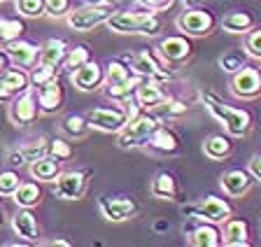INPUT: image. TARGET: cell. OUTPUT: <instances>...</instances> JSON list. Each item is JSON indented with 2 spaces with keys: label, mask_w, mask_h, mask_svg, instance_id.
I'll use <instances>...</instances> for the list:
<instances>
[{
  "label": "cell",
  "mask_w": 261,
  "mask_h": 247,
  "mask_svg": "<svg viewBox=\"0 0 261 247\" xmlns=\"http://www.w3.org/2000/svg\"><path fill=\"white\" fill-rule=\"evenodd\" d=\"M201 98H203L205 110L210 112V115L215 117L219 124H222L224 131H226L231 138H245L247 133H250L252 115L247 110H243V107H233V105L224 103V100L219 98L217 94H212V91L203 94Z\"/></svg>",
  "instance_id": "cell-1"
},
{
  "label": "cell",
  "mask_w": 261,
  "mask_h": 247,
  "mask_svg": "<svg viewBox=\"0 0 261 247\" xmlns=\"http://www.w3.org/2000/svg\"><path fill=\"white\" fill-rule=\"evenodd\" d=\"M140 82L142 77L130 70L124 59H112L105 68V98L124 105L128 98H133Z\"/></svg>",
  "instance_id": "cell-2"
},
{
  "label": "cell",
  "mask_w": 261,
  "mask_h": 247,
  "mask_svg": "<svg viewBox=\"0 0 261 247\" xmlns=\"http://www.w3.org/2000/svg\"><path fill=\"white\" fill-rule=\"evenodd\" d=\"M105 26L112 33H119V35H156L163 28V23L156 12H149V10L130 12L128 10V12H114Z\"/></svg>",
  "instance_id": "cell-3"
},
{
  "label": "cell",
  "mask_w": 261,
  "mask_h": 247,
  "mask_svg": "<svg viewBox=\"0 0 261 247\" xmlns=\"http://www.w3.org/2000/svg\"><path fill=\"white\" fill-rule=\"evenodd\" d=\"M161 124L163 121L156 115H152V112H138L117 133V145L121 149H145V145L149 143V138L154 135V131Z\"/></svg>",
  "instance_id": "cell-4"
},
{
  "label": "cell",
  "mask_w": 261,
  "mask_h": 247,
  "mask_svg": "<svg viewBox=\"0 0 261 247\" xmlns=\"http://www.w3.org/2000/svg\"><path fill=\"white\" fill-rule=\"evenodd\" d=\"M124 61H126V66L136 72V75H140L142 79L168 82V79H173L175 77L173 68H166L149 49H140V51H136V54H126Z\"/></svg>",
  "instance_id": "cell-5"
},
{
  "label": "cell",
  "mask_w": 261,
  "mask_h": 247,
  "mask_svg": "<svg viewBox=\"0 0 261 247\" xmlns=\"http://www.w3.org/2000/svg\"><path fill=\"white\" fill-rule=\"evenodd\" d=\"M175 26L182 35L187 38H207L217 26V19L210 10H201V7H187L177 19Z\"/></svg>",
  "instance_id": "cell-6"
},
{
  "label": "cell",
  "mask_w": 261,
  "mask_h": 247,
  "mask_svg": "<svg viewBox=\"0 0 261 247\" xmlns=\"http://www.w3.org/2000/svg\"><path fill=\"white\" fill-rule=\"evenodd\" d=\"M187 214H191L198 222H210V224H224V222L233 214V203L231 198H219V196H205L203 201H198L196 205L185 208Z\"/></svg>",
  "instance_id": "cell-7"
},
{
  "label": "cell",
  "mask_w": 261,
  "mask_h": 247,
  "mask_svg": "<svg viewBox=\"0 0 261 247\" xmlns=\"http://www.w3.org/2000/svg\"><path fill=\"white\" fill-rule=\"evenodd\" d=\"M112 14H114L112 7L87 5V3H84L82 7H75V10H70L65 14V23H68L72 31H77V33H89L93 28L108 23V19L112 17Z\"/></svg>",
  "instance_id": "cell-8"
},
{
  "label": "cell",
  "mask_w": 261,
  "mask_h": 247,
  "mask_svg": "<svg viewBox=\"0 0 261 247\" xmlns=\"http://www.w3.org/2000/svg\"><path fill=\"white\" fill-rule=\"evenodd\" d=\"M87 121L91 131L114 133L117 135L128 121V110H126V105L119 103H114L112 107H91L87 112Z\"/></svg>",
  "instance_id": "cell-9"
},
{
  "label": "cell",
  "mask_w": 261,
  "mask_h": 247,
  "mask_svg": "<svg viewBox=\"0 0 261 247\" xmlns=\"http://www.w3.org/2000/svg\"><path fill=\"white\" fill-rule=\"evenodd\" d=\"M156 54L163 66L175 70V68L185 66L194 56V44H191V38H187V35H168V38H163L159 42Z\"/></svg>",
  "instance_id": "cell-10"
},
{
  "label": "cell",
  "mask_w": 261,
  "mask_h": 247,
  "mask_svg": "<svg viewBox=\"0 0 261 247\" xmlns=\"http://www.w3.org/2000/svg\"><path fill=\"white\" fill-rule=\"evenodd\" d=\"M91 171H61L54 180V196L61 201H82L89 189Z\"/></svg>",
  "instance_id": "cell-11"
},
{
  "label": "cell",
  "mask_w": 261,
  "mask_h": 247,
  "mask_svg": "<svg viewBox=\"0 0 261 247\" xmlns=\"http://www.w3.org/2000/svg\"><path fill=\"white\" fill-rule=\"evenodd\" d=\"M40 115V105H38V91L35 87H28L26 91H21L19 96L10 100V107H7V117L14 126H28L38 119Z\"/></svg>",
  "instance_id": "cell-12"
},
{
  "label": "cell",
  "mask_w": 261,
  "mask_h": 247,
  "mask_svg": "<svg viewBox=\"0 0 261 247\" xmlns=\"http://www.w3.org/2000/svg\"><path fill=\"white\" fill-rule=\"evenodd\" d=\"M98 210H100L105 222L124 224L140 212V205L136 203V198L128 196H100L98 198Z\"/></svg>",
  "instance_id": "cell-13"
},
{
  "label": "cell",
  "mask_w": 261,
  "mask_h": 247,
  "mask_svg": "<svg viewBox=\"0 0 261 247\" xmlns=\"http://www.w3.org/2000/svg\"><path fill=\"white\" fill-rule=\"evenodd\" d=\"M231 94L236 98L252 100L256 96H261V68H250L245 66L243 70L231 75Z\"/></svg>",
  "instance_id": "cell-14"
},
{
  "label": "cell",
  "mask_w": 261,
  "mask_h": 247,
  "mask_svg": "<svg viewBox=\"0 0 261 247\" xmlns=\"http://www.w3.org/2000/svg\"><path fill=\"white\" fill-rule=\"evenodd\" d=\"M68 75H70L72 87L80 89V91H84V94L100 89L103 82H105V68L93 59H89L87 63H82L80 68H75V70L68 72Z\"/></svg>",
  "instance_id": "cell-15"
},
{
  "label": "cell",
  "mask_w": 261,
  "mask_h": 247,
  "mask_svg": "<svg viewBox=\"0 0 261 247\" xmlns=\"http://www.w3.org/2000/svg\"><path fill=\"white\" fill-rule=\"evenodd\" d=\"M3 51L7 54L12 66L23 68V70H31L40 59V47H35L33 42L21 38H14L10 42H3Z\"/></svg>",
  "instance_id": "cell-16"
},
{
  "label": "cell",
  "mask_w": 261,
  "mask_h": 247,
  "mask_svg": "<svg viewBox=\"0 0 261 247\" xmlns=\"http://www.w3.org/2000/svg\"><path fill=\"white\" fill-rule=\"evenodd\" d=\"M31 87V75L23 68H7L0 72V103H10L14 96Z\"/></svg>",
  "instance_id": "cell-17"
},
{
  "label": "cell",
  "mask_w": 261,
  "mask_h": 247,
  "mask_svg": "<svg viewBox=\"0 0 261 247\" xmlns=\"http://www.w3.org/2000/svg\"><path fill=\"white\" fill-rule=\"evenodd\" d=\"M38 91V105H40V115H56L63 110L65 105V91L61 87V77L49 79L47 84L35 89Z\"/></svg>",
  "instance_id": "cell-18"
},
{
  "label": "cell",
  "mask_w": 261,
  "mask_h": 247,
  "mask_svg": "<svg viewBox=\"0 0 261 247\" xmlns=\"http://www.w3.org/2000/svg\"><path fill=\"white\" fill-rule=\"evenodd\" d=\"M10 224L21 242H26V245H38L40 242V224L35 219V214L31 212V208H19L10 217Z\"/></svg>",
  "instance_id": "cell-19"
},
{
  "label": "cell",
  "mask_w": 261,
  "mask_h": 247,
  "mask_svg": "<svg viewBox=\"0 0 261 247\" xmlns=\"http://www.w3.org/2000/svg\"><path fill=\"white\" fill-rule=\"evenodd\" d=\"M219 187L228 198H243L245 194H250L254 187V177L250 175L247 168H231L219 177Z\"/></svg>",
  "instance_id": "cell-20"
},
{
  "label": "cell",
  "mask_w": 261,
  "mask_h": 247,
  "mask_svg": "<svg viewBox=\"0 0 261 247\" xmlns=\"http://www.w3.org/2000/svg\"><path fill=\"white\" fill-rule=\"evenodd\" d=\"M166 82H156V79H142L140 84H138L136 94H133V103H136V107L140 112H149L154 107V105H159L166 96H168V91H166Z\"/></svg>",
  "instance_id": "cell-21"
},
{
  "label": "cell",
  "mask_w": 261,
  "mask_h": 247,
  "mask_svg": "<svg viewBox=\"0 0 261 247\" xmlns=\"http://www.w3.org/2000/svg\"><path fill=\"white\" fill-rule=\"evenodd\" d=\"M145 149L147 152L159 154V156H177L179 154V138L173 128L161 124V126L154 131V135L149 138V143L145 145Z\"/></svg>",
  "instance_id": "cell-22"
},
{
  "label": "cell",
  "mask_w": 261,
  "mask_h": 247,
  "mask_svg": "<svg viewBox=\"0 0 261 247\" xmlns=\"http://www.w3.org/2000/svg\"><path fill=\"white\" fill-rule=\"evenodd\" d=\"M222 245L224 247H247L250 245V224L240 217H228L222 224Z\"/></svg>",
  "instance_id": "cell-23"
},
{
  "label": "cell",
  "mask_w": 261,
  "mask_h": 247,
  "mask_svg": "<svg viewBox=\"0 0 261 247\" xmlns=\"http://www.w3.org/2000/svg\"><path fill=\"white\" fill-rule=\"evenodd\" d=\"M44 154H49V140L47 138H38L35 143H28V145H23V147L7 154V163H10L12 168H21V166H28L31 161L40 159Z\"/></svg>",
  "instance_id": "cell-24"
},
{
  "label": "cell",
  "mask_w": 261,
  "mask_h": 247,
  "mask_svg": "<svg viewBox=\"0 0 261 247\" xmlns=\"http://www.w3.org/2000/svg\"><path fill=\"white\" fill-rule=\"evenodd\" d=\"M61 171H63V161L51 156V154H44V156L28 163V175L38 182H54Z\"/></svg>",
  "instance_id": "cell-25"
},
{
  "label": "cell",
  "mask_w": 261,
  "mask_h": 247,
  "mask_svg": "<svg viewBox=\"0 0 261 247\" xmlns=\"http://www.w3.org/2000/svg\"><path fill=\"white\" fill-rule=\"evenodd\" d=\"M219 26H222L226 33L245 35V33H250L252 28H256V17L247 10H233V12H228V14H224Z\"/></svg>",
  "instance_id": "cell-26"
},
{
  "label": "cell",
  "mask_w": 261,
  "mask_h": 247,
  "mask_svg": "<svg viewBox=\"0 0 261 247\" xmlns=\"http://www.w3.org/2000/svg\"><path fill=\"white\" fill-rule=\"evenodd\" d=\"M233 152V140L228 133H215V135H207L205 143H203V154H205L210 161H224L231 156Z\"/></svg>",
  "instance_id": "cell-27"
},
{
  "label": "cell",
  "mask_w": 261,
  "mask_h": 247,
  "mask_svg": "<svg viewBox=\"0 0 261 247\" xmlns=\"http://www.w3.org/2000/svg\"><path fill=\"white\" fill-rule=\"evenodd\" d=\"M149 194L159 201H177V194H179V187H177V180H175L173 173L163 171V173H156L154 180L149 182Z\"/></svg>",
  "instance_id": "cell-28"
},
{
  "label": "cell",
  "mask_w": 261,
  "mask_h": 247,
  "mask_svg": "<svg viewBox=\"0 0 261 247\" xmlns=\"http://www.w3.org/2000/svg\"><path fill=\"white\" fill-rule=\"evenodd\" d=\"M189 242L194 247H219L222 245V231L217 229V224L201 222V224L191 231Z\"/></svg>",
  "instance_id": "cell-29"
},
{
  "label": "cell",
  "mask_w": 261,
  "mask_h": 247,
  "mask_svg": "<svg viewBox=\"0 0 261 247\" xmlns=\"http://www.w3.org/2000/svg\"><path fill=\"white\" fill-rule=\"evenodd\" d=\"M65 54H68V44H65V40L51 38L40 47L38 63H44V66H51V68H59L61 70V63H63Z\"/></svg>",
  "instance_id": "cell-30"
},
{
  "label": "cell",
  "mask_w": 261,
  "mask_h": 247,
  "mask_svg": "<svg viewBox=\"0 0 261 247\" xmlns=\"http://www.w3.org/2000/svg\"><path fill=\"white\" fill-rule=\"evenodd\" d=\"M149 112H152V115H156L161 121H166V119H179V117H185L187 112H189V105H187L185 100L173 98V96L168 94L159 105H154Z\"/></svg>",
  "instance_id": "cell-31"
},
{
  "label": "cell",
  "mask_w": 261,
  "mask_h": 247,
  "mask_svg": "<svg viewBox=\"0 0 261 247\" xmlns=\"http://www.w3.org/2000/svg\"><path fill=\"white\" fill-rule=\"evenodd\" d=\"M12 198H14V203L19 205V208H31L33 210L35 205L42 203V189H40L38 182H21L19 189L12 194Z\"/></svg>",
  "instance_id": "cell-32"
},
{
  "label": "cell",
  "mask_w": 261,
  "mask_h": 247,
  "mask_svg": "<svg viewBox=\"0 0 261 247\" xmlns=\"http://www.w3.org/2000/svg\"><path fill=\"white\" fill-rule=\"evenodd\" d=\"M61 128H63V133L68 138H72V140H82V138H87L89 131H91V126H89L87 121V115H68L63 119V124H61Z\"/></svg>",
  "instance_id": "cell-33"
},
{
  "label": "cell",
  "mask_w": 261,
  "mask_h": 247,
  "mask_svg": "<svg viewBox=\"0 0 261 247\" xmlns=\"http://www.w3.org/2000/svg\"><path fill=\"white\" fill-rule=\"evenodd\" d=\"M89 59H91V54H89V47H84V44H77V47H68V54H65L63 63H61V70L72 72L75 68H80L82 63H87Z\"/></svg>",
  "instance_id": "cell-34"
},
{
  "label": "cell",
  "mask_w": 261,
  "mask_h": 247,
  "mask_svg": "<svg viewBox=\"0 0 261 247\" xmlns=\"http://www.w3.org/2000/svg\"><path fill=\"white\" fill-rule=\"evenodd\" d=\"M245 66H247V54H243V51H238V49L224 51V54L219 56V68H222L226 75H233V72L243 70Z\"/></svg>",
  "instance_id": "cell-35"
},
{
  "label": "cell",
  "mask_w": 261,
  "mask_h": 247,
  "mask_svg": "<svg viewBox=\"0 0 261 247\" xmlns=\"http://www.w3.org/2000/svg\"><path fill=\"white\" fill-rule=\"evenodd\" d=\"M28 75H31V87H42V84H47L49 79H54V77H59V68H51V66H44V63H35V66L28 70Z\"/></svg>",
  "instance_id": "cell-36"
},
{
  "label": "cell",
  "mask_w": 261,
  "mask_h": 247,
  "mask_svg": "<svg viewBox=\"0 0 261 247\" xmlns=\"http://www.w3.org/2000/svg\"><path fill=\"white\" fill-rule=\"evenodd\" d=\"M21 175L14 171V168H7V171H0V196H12V194L19 189L21 184Z\"/></svg>",
  "instance_id": "cell-37"
},
{
  "label": "cell",
  "mask_w": 261,
  "mask_h": 247,
  "mask_svg": "<svg viewBox=\"0 0 261 247\" xmlns=\"http://www.w3.org/2000/svg\"><path fill=\"white\" fill-rule=\"evenodd\" d=\"M16 12L26 19H38L44 14V0H14Z\"/></svg>",
  "instance_id": "cell-38"
},
{
  "label": "cell",
  "mask_w": 261,
  "mask_h": 247,
  "mask_svg": "<svg viewBox=\"0 0 261 247\" xmlns=\"http://www.w3.org/2000/svg\"><path fill=\"white\" fill-rule=\"evenodd\" d=\"M245 54L261 61V28H252L250 33H245Z\"/></svg>",
  "instance_id": "cell-39"
},
{
  "label": "cell",
  "mask_w": 261,
  "mask_h": 247,
  "mask_svg": "<svg viewBox=\"0 0 261 247\" xmlns=\"http://www.w3.org/2000/svg\"><path fill=\"white\" fill-rule=\"evenodd\" d=\"M70 10V0H44V14L49 19H65Z\"/></svg>",
  "instance_id": "cell-40"
},
{
  "label": "cell",
  "mask_w": 261,
  "mask_h": 247,
  "mask_svg": "<svg viewBox=\"0 0 261 247\" xmlns=\"http://www.w3.org/2000/svg\"><path fill=\"white\" fill-rule=\"evenodd\" d=\"M49 154L61 161H68L72 156V145L68 140H63V138H51L49 140Z\"/></svg>",
  "instance_id": "cell-41"
},
{
  "label": "cell",
  "mask_w": 261,
  "mask_h": 247,
  "mask_svg": "<svg viewBox=\"0 0 261 247\" xmlns=\"http://www.w3.org/2000/svg\"><path fill=\"white\" fill-rule=\"evenodd\" d=\"M0 33H3V42H10V40L19 38L23 33V23L21 21H7L3 19L0 21Z\"/></svg>",
  "instance_id": "cell-42"
},
{
  "label": "cell",
  "mask_w": 261,
  "mask_h": 247,
  "mask_svg": "<svg viewBox=\"0 0 261 247\" xmlns=\"http://www.w3.org/2000/svg\"><path fill=\"white\" fill-rule=\"evenodd\" d=\"M175 0H138V5L142 7V10H149V12H166L173 7Z\"/></svg>",
  "instance_id": "cell-43"
},
{
  "label": "cell",
  "mask_w": 261,
  "mask_h": 247,
  "mask_svg": "<svg viewBox=\"0 0 261 247\" xmlns=\"http://www.w3.org/2000/svg\"><path fill=\"white\" fill-rule=\"evenodd\" d=\"M247 171L254 177V182H261V152L252 154V159L247 161Z\"/></svg>",
  "instance_id": "cell-44"
},
{
  "label": "cell",
  "mask_w": 261,
  "mask_h": 247,
  "mask_svg": "<svg viewBox=\"0 0 261 247\" xmlns=\"http://www.w3.org/2000/svg\"><path fill=\"white\" fill-rule=\"evenodd\" d=\"M87 5H100V7H112L114 0H84Z\"/></svg>",
  "instance_id": "cell-45"
},
{
  "label": "cell",
  "mask_w": 261,
  "mask_h": 247,
  "mask_svg": "<svg viewBox=\"0 0 261 247\" xmlns=\"http://www.w3.org/2000/svg\"><path fill=\"white\" fill-rule=\"evenodd\" d=\"M10 66H12V63H10V59H7V54H5V51H0V72L7 70Z\"/></svg>",
  "instance_id": "cell-46"
},
{
  "label": "cell",
  "mask_w": 261,
  "mask_h": 247,
  "mask_svg": "<svg viewBox=\"0 0 261 247\" xmlns=\"http://www.w3.org/2000/svg\"><path fill=\"white\" fill-rule=\"evenodd\" d=\"M179 3H182L185 7H198V5L203 3V0H179Z\"/></svg>",
  "instance_id": "cell-47"
},
{
  "label": "cell",
  "mask_w": 261,
  "mask_h": 247,
  "mask_svg": "<svg viewBox=\"0 0 261 247\" xmlns=\"http://www.w3.org/2000/svg\"><path fill=\"white\" fill-rule=\"evenodd\" d=\"M47 245H51V247H54V245H61V247H70V242H68V240H61V238H59V240H49Z\"/></svg>",
  "instance_id": "cell-48"
},
{
  "label": "cell",
  "mask_w": 261,
  "mask_h": 247,
  "mask_svg": "<svg viewBox=\"0 0 261 247\" xmlns=\"http://www.w3.org/2000/svg\"><path fill=\"white\" fill-rule=\"evenodd\" d=\"M5 224V205H3V196H0V226Z\"/></svg>",
  "instance_id": "cell-49"
},
{
  "label": "cell",
  "mask_w": 261,
  "mask_h": 247,
  "mask_svg": "<svg viewBox=\"0 0 261 247\" xmlns=\"http://www.w3.org/2000/svg\"><path fill=\"white\" fill-rule=\"evenodd\" d=\"M0 3H7V0H0Z\"/></svg>",
  "instance_id": "cell-50"
}]
</instances>
